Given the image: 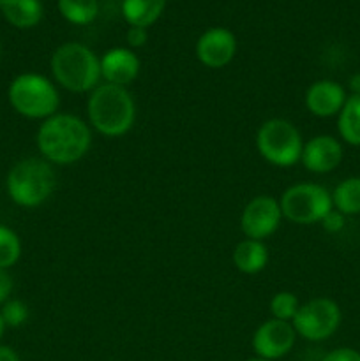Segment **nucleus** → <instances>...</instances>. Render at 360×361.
<instances>
[{"label": "nucleus", "instance_id": "1", "mask_svg": "<svg viewBox=\"0 0 360 361\" xmlns=\"http://www.w3.org/2000/svg\"><path fill=\"white\" fill-rule=\"evenodd\" d=\"M37 148L49 164H74L87 155L92 145V130L80 116L55 113L42 120L37 129Z\"/></svg>", "mask_w": 360, "mask_h": 361}, {"label": "nucleus", "instance_id": "2", "mask_svg": "<svg viewBox=\"0 0 360 361\" xmlns=\"http://www.w3.org/2000/svg\"><path fill=\"white\" fill-rule=\"evenodd\" d=\"M87 115L92 129L106 137H119L133 129L136 102L126 87L99 83L88 95Z\"/></svg>", "mask_w": 360, "mask_h": 361}, {"label": "nucleus", "instance_id": "3", "mask_svg": "<svg viewBox=\"0 0 360 361\" xmlns=\"http://www.w3.org/2000/svg\"><path fill=\"white\" fill-rule=\"evenodd\" d=\"M52 74L56 83L73 94L92 92L101 80V60L81 42H64L53 51Z\"/></svg>", "mask_w": 360, "mask_h": 361}, {"label": "nucleus", "instance_id": "4", "mask_svg": "<svg viewBox=\"0 0 360 361\" xmlns=\"http://www.w3.org/2000/svg\"><path fill=\"white\" fill-rule=\"evenodd\" d=\"M56 187V175L44 159L28 157L7 173L6 189L11 200L23 208H35L49 200Z\"/></svg>", "mask_w": 360, "mask_h": 361}, {"label": "nucleus", "instance_id": "5", "mask_svg": "<svg viewBox=\"0 0 360 361\" xmlns=\"http://www.w3.org/2000/svg\"><path fill=\"white\" fill-rule=\"evenodd\" d=\"M7 97L18 115L32 120L49 118L60 106V95L55 85L37 73H23L14 78Z\"/></svg>", "mask_w": 360, "mask_h": 361}, {"label": "nucleus", "instance_id": "6", "mask_svg": "<svg viewBox=\"0 0 360 361\" xmlns=\"http://www.w3.org/2000/svg\"><path fill=\"white\" fill-rule=\"evenodd\" d=\"M258 154L272 166L289 168L300 162L304 141L299 129L289 120L270 118L256 133Z\"/></svg>", "mask_w": 360, "mask_h": 361}, {"label": "nucleus", "instance_id": "7", "mask_svg": "<svg viewBox=\"0 0 360 361\" xmlns=\"http://www.w3.org/2000/svg\"><path fill=\"white\" fill-rule=\"evenodd\" d=\"M282 217L293 224L307 226L323 221L325 215L334 208L332 194L318 183H295L282 192Z\"/></svg>", "mask_w": 360, "mask_h": 361}, {"label": "nucleus", "instance_id": "8", "mask_svg": "<svg viewBox=\"0 0 360 361\" xmlns=\"http://www.w3.org/2000/svg\"><path fill=\"white\" fill-rule=\"evenodd\" d=\"M341 319V309L334 300L313 298L300 305L292 324L299 337L309 342H321L337 331Z\"/></svg>", "mask_w": 360, "mask_h": 361}, {"label": "nucleus", "instance_id": "9", "mask_svg": "<svg viewBox=\"0 0 360 361\" xmlns=\"http://www.w3.org/2000/svg\"><path fill=\"white\" fill-rule=\"evenodd\" d=\"M282 221V212L279 200L268 194H260L253 197L244 207L242 217H240V229L249 240H260L274 235L279 229Z\"/></svg>", "mask_w": 360, "mask_h": 361}, {"label": "nucleus", "instance_id": "10", "mask_svg": "<svg viewBox=\"0 0 360 361\" xmlns=\"http://www.w3.org/2000/svg\"><path fill=\"white\" fill-rule=\"evenodd\" d=\"M296 341V331L292 323L279 319H268L256 328L253 335V351L260 358L277 361L288 355Z\"/></svg>", "mask_w": 360, "mask_h": 361}, {"label": "nucleus", "instance_id": "11", "mask_svg": "<svg viewBox=\"0 0 360 361\" xmlns=\"http://www.w3.org/2000/svg\"><path fill=\"white\" fill-rule=\"evenodd\" d=\"M236 37L229 28H207L196 41V59L208 69H222L236 55Z\"/></svg>", "mask_w": 360, "mask_h": 361}, {"label": "nucleus", "instance_id": "12", "mask_svg": "<svg viewBox=\"0 0 360 361\" xmlns=\"http://www.w3.org/2000/svg\"><path fill=\"white\" fill-rule=\"evenodd\" d=\"M342 161V145L339 140L328 134H320V136L311 137L307 143H304L300 162L304 168L316 175H325L330 173L341 164Z\"/></svg>", "mask_w": 360, "mask_h": 361}, {"label": "nucleus", "instance_id": "13", "mask_svg": "<svg viewBox=\"0 0 360 361\" xmlns=\"http://www.w3.org/2000/svg\"><path fill=\"white\" fill-rule=\"evenodd\" d=\"M346 90L332 80H318L306 92V108L318 118H330L341 113L344 106Z\"/></svg>", "mask_w": 360, "mask_h": 361}, {"label": "nucleus", "instance_id": "14", "mask_svg": "<svg viewBox=\"0 0 360 361\" xmlns=\"http://www.w3.org/2000/svg\"><path fill=\"white\" fill-rule=\"evenodd\" d=\"M101 78L106 83L127 87L140 74V59L131 48H112L101 56Z\"/></svg>", "mask_w": 360, "mask_h": 361}, {"label": "nucleus", "instance_id": "15", "mask_svg": "<svg viewBox=\"0 0 360 361\" xmlns=\"http://www.w3.org/2000/svg\"><path fill=\"white\" fill-rule=\"evenodd\" d=\"M233 264L240 274L256 275L265 270L268 263V249L260 240H242L232 256Z\"/></svg>", "mask_w": 360, "mask_h": 361}, {"label": "nucleus", "instance_id": "16", "mask_svg": "<svg viewBox=\"0 0 360 361\" xmlns=\"http://www.w3.org/2000/svg\"><path fill=\"white\" fill-rule=\"evenodd\" d=\"M0 13L16 28H32L41 23L44 7L41 0H2Z\"/></svg>", "mask_w": 360, "mask_h": 361}, {"label": "nucleus", "instance_id": "17", "mask_svg": "<svg viewBox=\"0 0 360 361\" xmlns=\"http://www.w3.org/2000/svg\"><path fill=\"white\" fill-rule=\"evenodd\" d=\"M164 9L166 0H122L124 20L129 27H152Z\"/></svg>", "mask_w": 360, "mask_h": 361}, {"label": "nucleus", "instance_id": "18", "mask_svg": "<svg viewBox=\"0 0 360 361\" xmlns=\"http://www.w3.org/2000/svg\"><path fill=\"white\" fill-rule=\"evenodd\" d=\"M339 136L352 147H360V95H349L337 115Z\"/></svg>", "mask_w": 360, "mask_h": 361}, {"label": "nucleus", "instance_id": "19", "mask_svg": "<svg viewBox=\"0 0 360 361\" xmlns=\"http://www.w3.org/2000/svg\"><path fill=\"white\" fill-rule=\"evenodd\" d=\"M332 203L342 215L360 214V176H349L335 185Z\"/></svg>", "mask_w": 360, "mask_h": 361}, {"label": "nucleus", "instance_id": "20", "mask_svg": "<svg viewBox=\"0 0 360 361\" xmlns=\"http://www.w3.org/2000/svg\"><path fill=\"white\" fill-rule=\"evenodd\" d=\"M56 6H59L60 16L78 27L90 25L99 14L97 0H59Z\"/></svg>", "mask_w": 360, "mask_h": 361}, {"label": "nucleus", "instance_id": "21", "mask_svg": "<svg viewBox=\"0 0 360 361\" xmlns=\"http://www.w3.org/2000/svg\"><path fill=\"white\" fill-rule=\"evenodd\" d=\"M21 256V242L13 229L0 226V268L14 267Z\"/></svg>", "mask_w": 360, "mask_h": 361}, {"label": "nucleus", "instance_id": "22", "mask_svg": "<svg viewBox=\"0 0 360 361\" xmlns=\"http://www.w3.org/2000/svg\"><path fill=\"white\" fill-rule=\"evenodd\" d=\"M300 309V303L296 296L289 291H279L270 300V314L274 319L288 321L292 323Z\"/></svg>", "mask_w": 360, "mask_h": 361}, {"label": "nucleus", "instance_id": "23", "mask_svg": "<svg viewBox=\"0 0 360 361\" xmlns=\"http://www.w3.org/2000/svg\"><path fill=\"white\" fill-rule=\"evenodd\" d=\"M0 316H2L6 326L18 328L21 326V324L27 323L28 307L27 303H23L21 300H7V302L4 303Z\"/></svg>", "mask_w": 360, "mask_h": 361}, {"label": "nucleus", "instance_id": "24", "mask_svg": "<svg viewBox=\"0 0 360 361\" xmlns=\"http://www.w3.org/2000/svg\"><path fill=\"white\" fill-rule=\"evenodd\" d=\"M344 217L346 215H342L341 212L332 208V210L323 217L321 226H323V229L327 233H339L342 228H344Z\"/></svg>", "mask_w": 360, "mask_h": 361}, {"label": "nucleus", "instance_id": "25", "mask_svg": "<svg viewBox=\"0 0 360 361\" xmlns=\"http://www.w3.org/2000/svg\"><path fill=\"white\" fill-rule=\"evenodd\" d=\"M321 361H360V353L353 348H337L327 353Z\"/></svg>", "mask_w": 360, "mask_h": 361}, {"label": "nucleus", "instance_id": "26", "mask_svg": "<svg viewBox=\"0 0 360 361\" xmlns=\"http://www.w3.org/2000/svg\"><path fill=\"white\" fill-rule=\"evenodd\" d=\"M126 41H127V44L131 46V49L141 48V46L147 44V41H148V28L129 27V30H127V34H126Z\"/></svg>", "mask_w": 360, "mask_h": 361}, {"label": "nucleus", "instance_id": "27", "mask_svg": "<svg viewBox=\"0 0 360 361\" xmlns=\"http://www.w3.org/2000/svg\"><path fill=\"white\" fill-rule=\"evenodd\" d=\"M11 291H13V279L7 274V270L0 268V305H4L7 302Z\"/></svg>", "mask_w": 360, "mask_h": 361}, {"label": "nucleus", "instance_id": "28", "mask_svg": "<svg viewBox=\"0 0 360 361\" xmlns=\"http://www.w3.org/2000/svg\"><path fill=\"white\" fill-rule=\"evenodd\" d=\"M0 361H20V356L9 345H0Z\"/></svg>", "mask_w": 360, "mask_h": 361}, {"label": "nucleus", "instance_id": "29", "mask_svg": "<svg viewBox=\"0 0 360 361\" xmlns=\"http://www.w3.org/2000/svg\"><path fill=\"white\" fill-rule=\"evenodd\" d=\"M348 87L349 90H352V95H360V73L349 76Z\"/></svg>", "mask_w": 360, "mask_h": 361}, {"label": "nucleus", "instance_id": "30", "mask_svg": "<svg viewBox=\"0 0 360 361\" xmlns=\"http://www.w3.org/2000/svg\"><path fill=\"white\" fill-rule=\"evenodd\" d=\"M4 331H6V323H4L2 316H0V341H2V337H4Z\"/></svg>", "mask_w": 360, "mask_h": 361}, {"label": "nucleus", "instance_id": "31", "mask_svg": "<svg viewBox=\"0 0 360 361\" xmlns=\"http://www.w3.org/2000/svg\"><path fill=\"white\" fill-rule=\"evenodd\" d=\"M246 361H272V360H265V358H260V356H254V358H249Z\"/></svg>", "mask_w": 360, "mask_h": 361}, {"label": "nucleus", "instance_id": "32", "mask_svg": "<svg viewBox=\"0 0 360 361\" xmlns=\"http://www.w3.org/2000/svg\"><path fill=\"white\" fill-rule=\"evenodd\" d=\"M0 9H2V0H0Z\"/></svg>", "mask_w": 360, "mask_h": 361}]
</instances>
